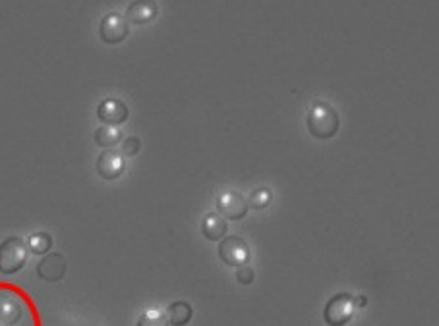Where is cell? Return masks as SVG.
Here are the masks:
<instances>
[{"mask_svg": "<svg viewBox=\"0 0 439 326\" xmlns=\"http://www.w3.org/2000/svg\"><path fill=\"white\" fill-rule=\"evenodd\" d=\"M28 247H30L31 253H35V255L49 253L52 247L51 234H47V232L31 234L30 239H28Z\"/></svg>", "mask_w": 439, "mask_h": 326, "instance_id": "15", "label": "cell"}, {"mask_svg": "<svg viewBox=\"0 0 439 326\" xmlns=\"http://www.w3.org/2000/svg\"><path fill=\"white\" fill-rule=\"evenodd\" d=\"M201 232H204L205 238L211 239V241L223 239L227 234V222L219 212H209L201 220Z\"/></svg>", "mask_w": 439, "mask_h": 326, "instance_id": "12", "label": "cell"}, {"mask_svg": "<svg viewBox=\"0 0 439 326\" xmlns=\"http://www.w3.org/2000/svg\"><path fill=\"white\" fill-rule=\"evenodd\" d=\"M157 14H159V6H157L155 0H134L126 10L128 22L136 23V25L151 23L157 18Z\"/></svg>", "mask_w": 439, "mask_h": 326, "instance_id": "11", "label": "cell"}, {"mask_svg": "<svg viewBox=\"0 0 439 326\" xmlns=\"http://www.w3.org/2000/svg\"><path fill=\"white\" fill-rule=\"evenodd\" d=\"M219 257L228 267H244L250 262V247L240 236H227L219 243Z\"/></svg>", "mask_w": 439, "mask_h": 326, "instance_id": "5", "label": "cell"}, {"mask_svg": "<svg viewBox=\"0 0 439 326\" xmlns=\"http://www.w3.org/2000/svg\"><path fill=\"white\" fill-rule=\"evenodd\" d=\"M0 326H41L31 297L14 284L0 282Z\"/></svg>", "mask_w": 439, "mask_h": 326, "instance_id": "1", "label": "cell"}, {"mask_svg": "<svg viewBox=\"0 0 439 326\" xmlns=\"http://www.w3.org/2000/svg\"><path fill=\"white\" fill-rule=\"evenodd\" d=\"M28 243L20 236H10L0 243V272L16 274L28 262Z\"/></svg>", "mask_w": 439, "mask_h": 326, "instance_id": "3", "label": "cell"}, {"mask_svg": "<svg viewBox=\"0 0 439 326\" xmlns=\"http://www.w3.org/2000/svg\"><path fill=\"white\" fill-rule=\"evenodd\" d=\"M130 33V22L128 18L118 12H110L101 20L99 25V35H101L103 43L107 44H118L124 41Z\"/></svg>", "mask_w": 439, "mask_h": 326, "instance_id": "6", "label": "cell"}, {"mask_svg": "<svg viewBox=\"0 0 439 326\" xmlns=\"http://www.w3.org/2000/svg\"><path fill=\"white\" fill-rule=\"evenodd\" d=\"M254 268L248 267V265H244V267H238V272H236V280L242 284V286H250V284L254 282Z\"/></svg>", "mask_w": 439, "mask_h": 326, "instance_id": "19", "label": "cell"}, {"mask_svg": "<svg viewBox=\"0 0 439 326\" xmlns=\"http://www.w3.org/2000/svg\"><path fill=\"white\" fill-rule=\"evenodd\" d=\"M66 257L62 253H49L37 265V276L45 282H60L66 274Z\"/></svg>", "mask_w": 439, "mask_h": 326, "instance_id": "9", "label": "cell"}, {"mask_svg": "<svg viewBox=\"0 0 439 326\" xmlns=\"http://www.w3.org/2000/svg\"><path fill=\"white\" fill-rule=\"evenodd\" d=\"M126 160L122 151L117 149H105L97 159V172L103 180H117L124 174Z\"/></svg>", "mask_w": 439, "mask_h": 326, "instance_id": "7", "label": "cell"}, {"mask_svg": "<svg viewBox=\"0 0 439 326\" xmlns=\"http://www.w3.org/2000/svg\"><path fill=\"white\" fill-rule=\"evenodd\" d=\"M128 107L126 102L118 101V99H105L99 102L97 107V116L103 123H109V126H120L128 120Z\"/></svg>", "mask_w": 439, "mask_h": 326, "instance_id": "10", "label": "cell"}, {"mask_svg": "<svg viewBox=\"0 0 439 326\" xmlns=\"http://www.w3.org/2000/svg\"><path fill=\"white\" fill-rule=\"evenodd\" d=\"M192 305L186 301H175L169 305L167 309V317H169V325L172 326H186L192 320Z\"/></svg>", "mask_w": 439, "mask_h": 326, "instance_id": "13", "label": "cell"}, {"mask_svg": "<svg viewBox=\"0 0 439 326\" xmlns=\"http://www.w3.org/2000/svg\"><path fill=\"white\" fill-rule=\"evenodd\" d=\"M306 126L308 131L315 139H331L337 135L341 118H339L337 110L333 109L331 104L323 101H315L310 112H308Z\"/></svg>", "mask_w": 439, "mask_h": 326, "instance_id": "2", "label": "cell"}, {"mask_svg": "<svg viewBox=\"0 0 439 326\" xmlns=\"http://www.w3.org/2000/svg\"><path fill=\"white\" fill-rule=\"evenodd\" d=\"M136 326H169V317L159 309H149L139 317Z\"/></svg>", "mask_w": 439, "mask_h": 326, "instance_id": "16", "label": "cell"}, {"mask_svg": "<svg viewBox=\"0 0 439 326\" xmlns=\"http://www.w3.org/2000/svg\"><path fill=\"white\" fill-rule=\"evenodd\" d=\"M248 201L238 191H225L217 197V210L221 217L228 218V220H242L248 215Z\"/></svg>", "mask_w": 439, "mask_h": 326, "instance_id": "8", "label": "cell"}, {"mask_svg": "<svg viewBox=\"0 0 439 326\" xmlns=\"http://www.w3.org/2000/svg\"><path fill=\"white\" fill-rule=\"evenodd\" d=\"M139 147H141V141H139L136 135H130V138L124 139V143H122V155H124V157H134V155H138L139 152Z\"/></svg>", "mask_w": 439, "mask_h": 326, "instance_id": "18", "label": "cell"}, {"mask_svg": "<svg viewBox=\"0 0 439 326\" xmlns=\"http://www.w3.org/2000/svg\"><path fill=\"white\" fill-rule=\"evenodd\" d=\"M368 305V299L366 296H358V297H354V307H360V309H364Z\"/></svg>", "mask_w": 439, "mask_h": 326, "instance_id": "20", "label": "cell"}, {"mask_svg": "<svg viewBox=\"0 0 439 326\" xmlns=\"http://www.w3.org/2000/svg\"><path fill=\"white\" fill-rule=\"evenodd\" d=\"M354 297L346 291L335 294L323 309V320L329 326H346L354 315Z\"/></svg>", "mask_w": 439, "mask_h": 326, "instance_id": "4", "label": "cell"}, {"mask_svg": "<svg viewBox=\"0 0 439 326\" xmlns=\"http://www.w3.org/2000/svg\"><path fill=\"white\" fill-rule=\"evenodd\" d=\"M271 199H273V193H271V189L257 188V189H254V191H252L248 205L252 207V209L264 210V209H267V207H269Z\"/></svg>", "mask_w": 439, "mask_h": 326, "instance_id": "17", "label": "cell"}, {"mask_svg": "<svg viewBox=\"0 0 439 326\" xmlns=\"http://www.w3.org/2000/svg\"><path fill=\"white\" fill-rule=\"evenodd\" d=\"M120 139H122V131L118 130L117 126L105 123V126H101V128L95 131V143L99 147H105V149L115 147Z\"/></svg>", "mask_w": 439, "mask_h": 326, "instance_id": "14", "label": "cell"}]
</instances>
